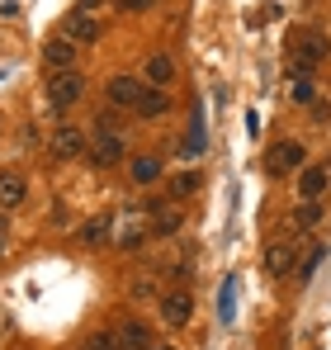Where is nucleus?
I'll use <instances>...</instances> for the list:
<instances>
[{"instance_id":"obj_1","label":"nucleus","mask_w":331,"mask_h":350,"mask_svg":"<svg viewBox=\"0 0 331 350\" xmlns=\"http://www.w3.org/2000/svg\"><path fill=\"white\" fill-rule=\"evenodd\" d=\"M85 157H90V166L109 171V166H118V161H128V142H123V133H118V128H95V137H90Z\"/></svg>"},{"instance_id":"obj_2","label":"nucleus","mask_w":331,"mask_h":350,"mask_svg":"<svg viewBox=\"0 0 331 350\" xmlns=\"http://www.w3.org/2000/svg\"><path fill=\"white\" fill-rule=\"evenodd\" d=\"M298 270V237H275L270 246H265V275H275V280H289Z\"/></svg>"},{"instance_id":"obj_3","label":"nucleus","mask_w":331,"mask_h":350,"mask_svg":"<svg viewBox=\"0 0 331 350\" xmlns=\"http://www.w3.org/2000/svg\"><path fill=\"white\" fill-rule=\"evenodd\" d=\"M303 142H293V137H284V142H270V152H265V175H289V171H303Z\"/></svg>"},{"instance_id":"obj_4","label":"nucleus","mask_w":331,"mask_h":350,"mask_svg":"<svg viewBox=\"0 0 331 350\" xmlns=\"http://www.w3.org/2000/svg\"><path fill=\"white\" fill-rule=\"evenodd\" d=\"M85 133L76 128V123H57V133H53V142H48V152H53L57 161H76V157H85Z\"/></svg>"},{"instance_id":"obj_5","label":"nucleus","mask_w":331,"mask_h":350,"mask_svg":"<svg viewBox=\"0 0 331 350\" xmlns=\"http://www.w3.org/2000/svg\"><path fill=\"white\" fill-rule=\"evenodd\" d=\"M81 95H85V81H81L76 71H53V81H48V100H53L57 109H71Z\"/></svg>"},{"instance_id":"obj_6","label":"nucleus","mask_w":331,"mask_h":350,"mask_svg":"<svg viewBox=\"0 0 331 350\" xmlns=\"http://www.w3.org/2000/svg\"><path fill=\"white\" fill-rule=\"evenodd\" d=\"M185 228V208L175 199H152V232L157 237H175Z\"/></svg>"},{"instance_id":"obj_7","label":"nucleus","mask_w":331,"mask_h":350,"mask_svg":"<svg viewBox=\"0 0 331 350\" xmlns=\"http://www.w3.org/2000/svg\"><path fill=\"white\" fill-rule=\"evenodd\" d=\"M289 48L308 53L313 62H327L331 57V38H327V33H317V29H293V33H289Z\"/></svg>"},{"instance_id":"obj_8","label":"nucleus","mask_w":331,"mask_h":350,"mask_svg":"<svg viewBox=\"0 0 331 350\" xmlns=\"http://www.w3.org/2000/svg\"><path fill=\"white\" fill-rule=\"evenodd\" d=\"M194 317V298H189V289H170L161 298V322H170V327H185Z\"/></svg>"},{"instance_id":"obj_9","label":"nucleus","mask_w":331,"mask_h":350,"mask_svg":"<svg viewBox=\"0 0 331 350\" xmlns=\"http://www.w3.org/2000/svg\"><path fill=\"white\" fill-rule=\"evenodd\" d=\"M43 66L48 71H76V43L71 38H48V48H43Z\"/></svg>"},{"instance_id":"obj_10","label":"nucleus","mask_w":331,"mask_h":350,"mask_svg":"<svg viewBox=\"0 0 331 350\" xmlns=\"http://www.w3.org/2000/svg\"><path fill=\"white\" fill-rule=\"evenodd\" d=\"M62 38H71V43H100V24L85 10H71L66 24H62Z\"/></svg>"},{"instance_id":"obj_11","label":"nucleus","mask_w":331,"mask_h":350,"mask_svg":"<svg viewBox=\"0 0 331 350\" xmlns=\"http://www.w3.org/2000/svg\"><path fill=\"white\" fill-rule=\"evenodd\" d=\"M29 199V180L14 171H0V213H10V208H19Z\"/></svg>"},{"instance_id":"obj_12","label":"nucleus","mask_w":331,"mask_h":350,"mask_svg":"<svg viewBox=\"0 0 331 350\" xmlns=\"http://www.w3.org/2000/svg\"><path fill=\"white\" fill-rule=\"evenodd\" d=\"M327 185H331L327 166H303V171H298V199H322Z\"/></svg>"},{"instance_id":"obj_13","label":"nucleus","mask_w":331,"mask_h":350,"mask_svg":"<svg viewBox=\"0 0 331 350\" xmlns=\"http://www.w3.org/2000/svg\"><path fill=\"white\" fill-rule=\"evenodd\" d=\"M105 95H109V105H118V109H133L137 95H142V81H133V76H114L109 85H105Z\"/></svg>"},{"instance_id":"obj_14","label":"nucleus","mask_w":331,"mask_h":350,"mask_svg":"<svg viewBox=\"0 0 331 350\" xmlns=\"http://www.w3.org/2000/svg\"><path fill=\"white\" fill-rule=\"evenodd\" d=\"M114 346L118 350H152L157 341H152V332H147L142 322H123V327L114 332Z\"/></svg>"},{"instance_id":"obj_15","label":"nucleus","mask_w":331,"mask_h":350,"mask_svg":"<svg viewBox=\"0 0 331 350\" xmlns=\"http://www.w3.org/2000/svg\"><path fill=\"white\" fill-rule=\"evenodd\" d=\"M137 118H161L166 109H170V95H166L161 85H142V95H137Z\"/></svg>"},{"instance_id":"obj_16","label":"nucleus","mask_w":331,"mask_h":350,"mask_svg":"<svg viewBox=\"0 0 331 350\" xmlns=\"http://www.w3.org/2000/svg\"><path fill=\"white\" fill-rule=\"evenodd\" d=\"M322 213H327V208H322L317 199H303V204L293 208V218H289V223H293V232H308V228H317V223H322Z\"/></svg>"},{"instance_id":"obj_17","label":"nucleus","mask_w":331,"mask_h":350,"mask_svg":"<svg viewBox=\"0 0 331 350\" xmlns=\"http://www.w3.org/2000/svg\"><path fill=\"white\" fill-rule=\"evenodd\" d=\"M199 185H204V175H199V171H175V175H170V199L180 204V199L199 194Z\"/></svg>"},{"instance_id":"obj_18","label":"nucleus","mask_w":331,"mask_h":350,"mask_svg":"<svg viewBox=\"0 0 331 350\" xmlns=\"http://www.w3.org/2000/svg\"><path fill=\"white\" fill-rule=\"evenodd\" d=\"M284 71H289L293 81H313V71H317V62L308 57V53H298V48H289V53H284Z\"/></svg>"},{"instance_id":"obj_19","label":"nucleus","mask_w":331,"mask_h":350,"mask_svg":"<svg viewBox=\"0 0 331 350\" xmlns=\"http://www.w3.org/2000/svg\"><path fill=\"white\" fill-rule=\"evenodd\" d=\"M170 81H175V62L166 57V53H157V57L147 62V85H170Z\"/></svg>"},{"instance_id":"obj_20","label":"nucleus","mask_w":331,"mask_h":350,"mask_svg":"<svg viewBox=\"0 0 331 350\" xmlns=\"http://www.w3.org/2000/svg\"><path fill=\"white\" fill-rule=\"evenodd\" d=\"M81 246H105L109 241V218H90V223H81Z\"/></svg>"},{"instance_id":"obj_21","label":"nucleus","mask_w":331,"mask_h":350,"mask_svg":"<svg viewBox=\"0 0 331 350\" xmlns=\"http://www.w3.org/2000/svg\"><path fill=\"white\" fill-rule=\"evenodd\" d=\"M322 260H327V246H313V251L298 260V270H293V275H298V284H308V280L322 270Z\"/></svg>"},{"instance_id":"obj_22","label":"nucleus","mask_w":331,"mask_h":350,"mask_svg":"<svg viewBox=\"0 0 331 350\" xmlns=\"http://www.w3.org/2000/svg\"><path fill=\"white\" fill-rule=\"evenodd\" d=\"M128 171H133V185H152V180L161 175V161H157V157H137Z\"/></svg>"},{"instance_id":"obj_23","label":"nucleus","mask_w":331,"mask_h":350,"mask_svg":"<svg viewBox=\"0 0 331 350\" xmlns=\"http://www.w3.org/2000/svg\"><path fill=\"white\" fill-rule=\"evenodd\" d=\"M289 95H293L298 105H313V100H317V81H293V85H289Z\"/></svg>"},{"instance_id":"obj_24","label":"nucleus","mask_w":331,"mask_h":350,"mask_svg":"<svg viewBox=\"0 0 331 350\" xmlns=\"http://www.w3.org/2000/svg\"><path fill=\"white\" fill-rule=\"evenodd\" d=\"M85 350H118V346H114V336H90Z\"/></svg>"},{"instance_id":"obj_25","label":"nucleus","mask_w":331,"mask_h":350,"mask_svg":"<svg viewBox=\"0 0 331 350\" xmlns=\"http://www.w3.org/2000/svg\"><path fill=\"white\" fill-rule=\"evenodd\" d=\"M142 5H152V0H123V10H142Z\"/></svg>"},{"instance_id":"obj_26","label":"nucleus","mask_w":331,"mask_h":350,"mask_svg":"<svg viewBox=\"0 0 331 350\" xmlns=\"http://www.w3.org/2000/svg\"><path fill=\"white\" fill-rule=\"evenodd\" d=\"M95 5H100V0H81V10H85V14H90V10H95Z\"/></svg>"},{"instance_id":"obj_27","label":"nucleus","mask_w":331,"mask_h":350,"mask_svg":"<svg viewBox=\"0 0 331 350\" xmlns=\"http://www.w3.org/2000/svg\"><path fill=\"white\" fill-rule=\"evenodd\" d=\"M5 232H10V223H5V213H0V237H5Z\"/></svg>"},{"instance_id":"obj_28","label":"nucleus","mask_w":331,"mask_h":350,"mask_svg":"<svg viewBox=\"0 0 331 350\" xmlns=\"http://www.w3.org/2000/svg\"><path fill=\"white\" fill-rule=\"evenodd\" d=\"M152 350H170V346H152Z\"/></svg>"}]
</instances>
